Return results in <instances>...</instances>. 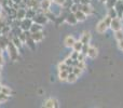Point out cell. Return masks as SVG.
<instances>
[{
	"instance_id": "obj_1",
	"label": "cell",
	"mask_w": 123,
	"mask_h": 108,
	"mask_svg": "<svg viewBox=\"0 0 123 108\" xmlns=\"http://www.w3.org/2000/svg\"><path fill=\"white\" fill-rule=\"evenodd\" d=\"M121 21H120L118 17H116V19H111V24H110V27L112 30H115V32H117V30L121 29Z\"/></svg>"
},
{
	"instance_id": "obj_2",
	"label": "cell",
	"mask_w": 123,
	"mask_h": 108,
	"mask_svg": "<svg viewBox=\"0 0 123 108\" xmlns=\"http://www.w3.org/2000/svg\"><path fill=\"white\" fill-rule=\"evenodd\" d=\"M115 9L118 13V17H121L123 15V1L122 0H118L115 6Z\"/></svg>"
},
{
	"instance_id": "obj_3",
	"label": "cell",
	"mask_w": 123,
	"mask_h": 108,
	"mask_svg": "<svg viewBox=\"0 0 123 108\" xmlns=\"http://www.w3.org/2000/svg\"><path fill=\"white\" fill-rule=\"evenodd\" d=\"M107 29V25L106 23H105L104 21H100L99 23L97 24V26H96V30H97V32H99V34H103V32H105Z\"/></svg>"
},
{
	"instance_id": "obj_4",
	"label": "cell",
	"mask_w": 123,
	"mask_h": 108,
	"mask_svg": "<svg viewBox=\"0 0 123 108\" xmlns=\"http://www.w3.org/2000/svg\"><path fill=\"white\" fill-rule=\"evenodd\" d=\"M86 56L91 57V58H95L97 56V49L94 47H90L89 50H87V53H86Z\"/></svg>"
},
{
	"instance_id": "obj_5",
	"label": "cell",
	"mask_w": 123,
	"mask_h": 108,
	"mask_svg": "<svg viewBox=\"0 0 123 108\" xmlns=\"http://www.w3.org/2000/svg\"><path fill=\"white\" fill-rule=\"evenodd\" d=\"M66 21H67V23L71 24V25H74V24L78 22V19H77L74 13H70V14L67 15V17H66Z\"/></svg>"
},
{
	"instance_id": "obj_6",
	"label": "cell",
	"mask_w": 123,
	"mask_h": 108,
	"mask_svg": "<svg viewBox=\"0 0 123 108\" xmlns=\"http://www.w3.org/2000/svg\"><path fill=\"white\" fill-rule=\"evenodd\" d=\"M44 107H48V108H51V107H58L57 105V101L53 100V98H50V100H48L47 102L44 103V105H43Z\"/></svg>"
},
{
	"instance_id": "obj_7",
	"label": "cell",
	"mask_w": 123,
	"mask_h": 108,
	"mask_svg": "<svg viewBox=\"0 0 123 108\" xmlns=\"http://www.w3.org/2000/svg\"><path fill=\"white\" fill-rule=\"evenodd\" d=\"M79 10H81L83 13H85V14H90V13L92 12V8L89 6V4H81L80 3Z\"/></svg>"
},
{
	"instance_id": "obj_8",
	"label": "cell",
	"mask_w": 123,
	"mask_h": 108,
	"mask_svg": "<svg viewBox=\"0 0 123 108\" xmlns=\"http://www.w3.org/2000/svg\"><path fill=\"white\" fill-rule=\"evenodd\" d=\"M64 42H65L66 47H72L74 43L76 42V40H74V38L72 36H67L65 38V41H64Z\"/></svg>"
},
{
	"instance_id": "obj_9",
	"label": "cell",
	"mask_w": 123,
	"mask_h": 108,
	"mask_svg": "<svg viewBox=\"0 0 123 108\" xmlns=\"http://www.w3.org/2000/svg\"><path fill=\"white\" fill-rule=\"evenodd\" d=\"M30 37L34 39V41H40V40H42V38H43V34L41 32V30H40V32H32V35Z\"/></svg>"
},
{
	"instance_id": "obj_10",
	"label": "cell",
	"mask_w": 123,
	"mask_h": 108,
	"mask_svg": "<svg viewBox=\"0 0 123 108\" xmlns=\"http://www.w3.org/2000/svg\"><path fill=\"white\" fill-rule=\"evenodd\" d=\"M90 39H91V34H90L89 32H84L82 35V37H81V42L82 43H89Z\"/></svg>"
},
{
	"instance_id": "obj_11",
	"label": "cell",
	"mask_w": 123,
	"mask_h": 108,
	"mask_svg": "<svg viewBox=\"0 0 123 108\" xmlns=\"http://www.w3.org/2000/svg\"><path fill=\"white\" fill-rule=\"evenodd\" d=\"M74 15H76V17H77V19H78L79 22H82V21H84L85 19V13H83L81 10H78L76 13H74Z\"/></svg>"
},
{
	"instance_id": "obj_12",
	"label": "cell",
	"mask_w": 123,
	"mask_h": 108,
	"mask_svg": "<svg viewBox=\"0 0 123 108\" xmlns=\"http://www.w3.org/2000/svg\"><path fill=\"white\" fill-rule=\"evenodd\" d=\"M82 47H83V43L81 42V41H76V42L74 43V45H72L74 50V51H77V52H81Z\"/></svg>"
},
{
	"instance_id": "obj_13",
	"label": "cell",
	"mask_w": 123,
	"mask_h": 108,
	"mask_svg": "<svg viewBox=\"0 0 123 108\" xmlns=\"http://www.w3.org/2000/svg\"><path fill=\"white\" fill-rule=\"evenodd\" d=\"M30 26H31V21H30V19H24L23 23H22V28H23L24 30L30 29Z\"/></svg>"
},
{
	"instance_id": "obj_14",
	"label": "cell",
	"mask_w": 123,
	"mask_h": 108,
	"mask_svg": "<svg viewBox=\"0 0 123 108\" xmlns=\"http://www.w3.org/2000/svg\"><path fill=\"white\" fill-rule=\"evenodd\" d=\"M76 80H77V75L74 74V72H69V74H68V77H67V81H68V82L74 83Z\"/></svg>"
},
{
	"instance_id": "obj_15",
	"label": "cell",
	"mask_w": 123,
	"mask_h": 108,
	"mask_svg": "<svg viewBox=\"0 0 123 108\" xmlns=\"http://www.w3.org/2000/svg\"><path fill=\"white\" fill-rule=\"evenodd\" d=\"M50 6H51V1H50V0H43V1L41 2V8H42L43 10H48V9L50 8Z\"/></svg>"
},
{
	"instance_id": "obj_16",
	"label": "cell",
	"mask_w": 123,
	"mask_h": 108,
	"mask_svg": "<svg viewBox=\"0 0 123 108\" xmlns=\"http://www.w3.org/2000/svg\"><path fill=\"white\" fill-rule=\"evenodd\" d=\"M68 74H69V72H68L67 70H61V71H60V79L62 81H63V80H67Z\"/></svg>"
},
{
	"instance_id": "obj_17",
	"label": "cell",
	"mask_w": 123,
	"mask_h": 108,
	"mask_svg": "<svg viewBox=\"0 0 123 108\" xmlns=\"http://www.w3.org/2000/svg\"><path fill=\"white\" fill-rule=\"evenodd\" d=\"M108 16H110L111 19H116V17H118V13H117V11H116V9H113V8L109 9Z\"/></svg>"
},
{
	"instance_id": "obj_18",
	"label": "cell",
	"mask_w": 123,
	"mask_h": 108,
	"mask_svg": "<svg viewBox=\"0 0 123 108\" xmlns=\"http://www.w3.org/2000/svg\"><path fill=\"white\" fill-rule=\"evenodd\" d=\"M30 30L32 32H40L41 30V26L39 24H34V25L30 26Z\"/></svg>"
},
{
	"instance_id": "obj_19",
	"label": "cell",
	"mask_w": 123,
	"mask_h": 108,
	"mask_svg": "<svg viewBox=\"0 0 123 108\" xmlns=\"http://www.w3.org/2000/svg\"><path fill=\"white\" fill-rule=\"evenodd\" d=\"M16 16L18 17V19H24V17L26 16V11H25V10H23V9L18 10V11H17Z\"/></svg>"
},
{
	"instance_id": "obj_20",
	"label": "cell",
	"mask_w": 123,
	"mask_h": 108,
	"mask_svg": "<svg viewBox=\"0 0 123 108\" xmlns=\"http://www.w3.org/2000/svg\"><path fill=\"white\" fill-rule=\"evenodd\" d=\"M82 70L83 69H81V68L78 67V66H74V70H72V72H74V74H76L77 77H78V76H80V75L82 74Z\"/></svg>"
},
{
	"instance_id": "obj_21",
	"label": "cell",
	"mask_w": 123,
	"mask_h": 108,
	"mask_svg": "<svg viewBox=\"0 0 123 108\" xmlns=\"http://www.w3.org/2000/svg\"><path fill=\"white\" fill-rule=\"evenodd\" d=\"M35 21L40 22L41 24H43V23H45V22H47V16H44V15H40V16H37V19H35Z\"/></svg>"
},
{
	"instance_id": "obj_22",
	"label": "cell",
	"mask_w": 123,
	"mask_h": 108,
	"mask_svg": "<svg viewBox=\"0 0 123 108\" xmlns=\"http://www.w3.org/2000/svg\"><path fill=\"white\" fill-rule=\"evenodd\" d=\"M116 38H117V40H119V41L123 39V32L121 29H119V30L116 32Z\"/></svg>"
},
{
	"instance_id": "obj_23",
	"label": "cell",
	"mask_w": 123,
	"mask_h": 108,
	"mask_svg": "<svg viewBox=\"0 0 123 108\" xmlns=\"http://www.w3.org/2000/svg\"><path fill=\"white\" fill-rule=\"evenodd\" d=\"M117 1H118V0H107L106 2H107V6H108V8L111 9V8H113V6H116Z\"/></svg>"
},
{
	"instance_id": "obj_24",
	"label": "cell",
	"mask_w": 123,
	"mask_h": 108,
	"mask_svg": "<svg viewBox=\"0 0 123 108\" xmlns=\"http://www.w3.org/2000/svg\"><path fill=\"white\" fill-rule=\"evenodd\" d=\"M67 64L65 63V62H63V63H60V65H58V69H60V71L61 70H66L67 69Z\"/></svg>"
},
{
	"instance_id": "obj_25",
	"label": "cell",
	"mask_w": 123,
	"mask_h": 108,
	"mask_svg": "<svg viewBox=\"0 0 123 108\" xmlns=\"http://www.w3.org/2000/svg\"><path fill=\"white\" fill-rule=\"evenodd\" d=\"M6 100H8V95L4 94V93H2V92H0V103L6 102Z\"/></svg>"
},
{
	"instance_id": "obj_26",
	"label": "cell",
	"mask_w": 123,
	"mask_h": 108,
	"mask_svg": "<svg viewBox=\"0 0 123 108\" xmlns=\"http://www.w3.org/2000/svg\"><path fill=\"white\" fill-rule=\"evenodd\" d=\"M0 92H2V93L6 94V95H10L11 90L8 89V88H6V87H3V88H1V89H0Z\"/></svg>"
},
{
	"instance_id": "obj_27",
	"label": "cell",
	"mask_w": 123,
	"mask_h": 108,
	"mask_svg": "<svg viewBox=\"0 0 123 108\" xmlns=\"http://www.w3.org/2000/svg\"><path fill=\"white\" fill-rule=\"evenodd\" d=\"M13 43H14L15 47H21V40H19V39H17V38L13 39Z\"/></svg>"
},
{
	"instance_id": "obj_28",
	"label": "cell",
	"mask_w": 123,
	"mask_h": 108,
	"mask_svg": "<svg viewBox=\"0 0 123 108\" xmlns=\"http://www.w3.org/2000/svg\"><path fill=\"white\" fill-rule=\"evenodd\" d=\"M111 19H111L110 16H107L106 19H104V22L106 23V25H107V26H110V24H111Z\"/></svg>"
},
{
	"instance_id": "obj_29",
	"label": "cell",
	"mask_w": 123,
	"mask_h": 108,
	"mask_svg": "<svg viewBox=\"0 0 123 108\" xmlns=\"http://www.w3.org/2000/svg\"><path fill=\"white\" fill-rule=\"evenodd\" d=\"M78 55H79V52L74 51V53H72V55H71V56H70V57H71V58H72V59H74H74H78Z\"/></svg>"
},
{
	"instance_id": "obj_30",
	"label": "cell",
	"mask_w": 123,
	"mask_h": 108,
	"mask_svg": "<svg viewBox=\"0 0 123 108\" xmlns=\"http://www.w3.org/2000/svg\"><path fill=\"white\" fill-rule=\"evenodd\" d=\"M84 57H85V54L84 53H81L78 55V61H83L84 62Z\"/></svg>"
},
{
	"instance_id": "obj_31",
	"label": "cell",
	"mask_w": 123,
	"mask_h": 108,
	"mask_svg": "<svg viewBox=\"0 0 123 108\" xmlns=\"http://www.w3.org/2000/svg\"><path fill=\"white\" fill-rule=\"evenodd\" d=\"M65 63L67 64L68 66H69V65H72V63H74V59H72L71 57H69V58H67V59H66V62H65Z\"/></svg>"
},
{
	"instance_id": "obj_32",
	"label": "cell",
	"mask_w": 123,
	"mask_h": 108,
	"mask_svg": "<svg viewBox=\"0 0 123 108\" xmlns=\"http://www.w3.org/2000/svg\"><path fill=\"white\" fill-rule=\"evenodd\" d=\"M81 4H90V0H81Z\"/></svg>"
},
{
	"instance_id": "obj_33",
	"label": "cell",
	"mask_w": 123,
	"mask_h": 108,
	"mask_svg": "<svg viewBox=\"0 0 123 108\" xmlns=\"http://www.w3.org/2000/svg\"><path fill=\"white\" fill-rule=\"evenodd\" d=\"M119 48H120L121 50H123V39L119 41Z\"/></svg>"
},
{
	"instance_id": "obj_34",
	"label": "cell",
	"mask_w": 123,
	"mask_h": 108,
	"mask_svg": "<svg viewBox=\"0 0 123 108\" xmlns=\"http://www.w3.org/2000/svg\"><path fill=\"white\" fill-rule=\"evenodd\" d=\"M54 1H55L57 4H63L64 2H65V0H54Z\"/></svg>"
},
{
	"instance_id": "obj_35",
	"label": "cell",
	"mask_w": 123,
	"mask_h": 108,
	"mask_svg": "<svg viewBox=\"0 0 123 108\" xmlns=\"http://www.w3.org/2000/svg\"><path fill=\"white\" fill-rule=\"evenodd\" d=\"M72 1L74 2V3H77V4H79L81 2V0H72Z\"/></svg>"
},
{
	"instance_id": "obj_36",
	"label": "cell",
	"mask_w": 123,
	"mask_h": 108,
	"mask_svg": "<svg viewBox=\"0 0 123 108\" xmlns=\"http://www.w3.org/2000/svg\"><path fill=\"white\" fill-rule=\"evenodd\" d=\"M3 63V58H2V56H1V54H0V65Z\"/></svg>"
},
{
	"instance_id": "obj_37",
	"label": "cell",
	"mask_w": 123,
	"mask_h": 108,
	"mask_svg": "<svg viewBox=\"0 0 123 108\" xmlns=\"http://www.w3.org/2000/svg\"><path fill=\"white\" fill-rule=\"evenodd\" d=\"M22 1V0H14V2H15V3H17V2H18V3H19V2H21Z\"/></svg>"
},
{
	"instance_id": "obj_38",
	"label": "cell",
	"mask_w": 123,
	"mask_h": 108,
	"mask_svg": "<svg viewBox=\"0 0 123 108\" xmlns=\"http://www.w3.org/2000/svg\"><path fill=\"white\" fill-rule=\"evenodd\" d=\"M100 1H103V2H105V1H107V0H100Z\"/></svg>"
},
{
	"instance_id": "obj_39",
	"label": "cell",
	"mask_w": 123,
	"mask_h": 108,
	"mask_svg": "<svg viewBox=\"0 0 123 108\" xmlns=\"http://www.w3.org/2000/svg\"><path fill=\"white\" fill-rule=\"evenodd\" d=\"M0 51H1V49H0ZM0 54H1V53H0Z\"/></svg>"
}]
</instances>
